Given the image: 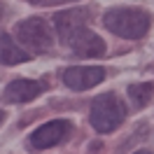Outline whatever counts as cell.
I'll list each match as a JSON object with an SVG mask.
<instances>
[{
  "label": "cell",
  "mask_w": 154,
  "mask_h": 154,
  "mask_svg": "<svg viewBox=\"0 0 154 154\" xmlns=\"http://www.w3.org/2000/svg\"><path fill=\"white\" fill-rule=\"evenodd\" d=\"M103 26L126 40H138L149 30V14L140 7H112L103 14Z\"/></svg>",
  "instance_id": "cell-1"
},
{
  "label": "cell",
  "mask_w": 154,
  "mask_h": 154,
  "mask_svg": "<svg viewBox=\"0 0 154 154\" xmlns=\"http://www.w3.org/2000/svg\"><path fill=\"white\" fill-rule=\"evenodd\" d=\"M91 126L98 133H110L124 124L126 119V105L117 94H103V96L94 98L91 103V112H89Z\"/></svg>",
  "instance_id": "cell-2"
},
{
  "label": "cell",
  "mask_w": 154,
  "mask_h": 154,
  "mask_svg": "<svg viewBox=\"0 0 154 154\" xmlns=\"http://www.w3.org/2000/svg\"><path fill=\"white\" fill-rule=\"evenodd\" d=\"M17 38L21 40L23 47H28L33 54H45L54 47V33L51 26L42 17H30V19L19 21L17 26Z\"/></svg>",
  "instance_id": "cell-3"
},
{
  "label": "cell",
  "mask_w": 154,
  "mask_h": 154,
  "mask_svg": "<svg viewBox=\"0 0 154 154\" xmlns=\"http://www.w3.org/2000/svg\"><path fill=\"white\" fill-rule=\"evenodd\" d=\"M68 135H70V124H68L66 119H54V122L42 124L38 131H33L28 145L33 149H49L54 145L63 143Z\"/></svg>",
  "instance_id": "cell-4"
},
{
  "label": "cell",
  "mask_w": 154,
  "mask_h": 154,
  "mask_svg": "<svg viewBox=\"0 0 154 154\" xmlns=\"http://www.w3.org/2000/svg\"><path fill=\"white\" fill-rule=\"evenodd\" d=\"M63 45L70 47L75 54H79V56H103V54H105V42L98 38L94 30H89L87 26L72 30V33L63 40Z\"/></svg>",
  "instance_id": "cell-5"
},
{
  "label": "cell",
  "mask_w": 154,
  "mask_h": 154,
  "mask_svg": "<svg viewBox=\"0 0 154 154\" xmlns=\"http://www.w3.org/2000/svg\"><path fill=\"white\" fill-rule=\"evenodd\" d=\"M105 79V70L100 66H75L63 72V84L72 91H84L100 84Z\"/></svg>",
  "instance_id": "cell-6"
},
{
  "label": "cell",
  "mask_w": 154,
  "mask_h": 154,
  "mask_svg": "<svg viewBox=\"0 0 154 154\" xmlns=\"http://www.w3.org/2000/svg\"><path fill=\"white\" fill-rule=\"evenodd\" d=\"M42 89H45V84L35 82V79H14L5 87V98L10 103H28L35 96H40Z\"/></svg>",
  "instance_id": "cell-7"
},
{
  "label": "cell",
  "mask_w": 154,
  "mask_h": 154,
  "mask_svg": "<svg viewBox=\"0 0 154 154\" xmlns=\"http://www.w3.org/2000/svg\"><path fill=\"white\" fill-rule=\"evenodd\" d=\"M87 12L84 10H66V12H58L54 17V23H56V30H58V38L66 40L72 30L87 26Z\"/></svg>",
  "instance_id": "cell-8"
},
{
  "label": "cell",
  "mask_w": 154,
  "mask_h": 154,
  "mask_svg": "<svg viewBox=\"0 0 154 154\" xmlns=\"http://www.w3.org/2000/svg\"><path fill=\"white\" fill-rule=\"evenodd\" d=\"M28 58V51H23L7 33H0V63L2 66H19V63H26Z\"/></svg>",
  "instance_id": "cell-9"
},
{
  "label": "cell",
  "mask_w": 154,
  "mask_h": 154,
  "mask_svg": "<svg viewBox=\"0 0 154 154\" xmlns=\"http://www.w3.org/2000/svg\"><path fill=\"white\" fill-rule=\"evenodd\" d=\"M128 96L133 98L135 105H147L149 100H152L154 96V84H149V82H138V84H131L128 87Z\"/></svg>",
  "instance_id": "cell-10"
},
{
  "label": "cell",
  "mask_w": 154,
  "mask_h": 154,
  "mask_svg": "<svg viewBox=\"0 0 154 154\" xmlns=\"http://www.w3.org/2000/svg\"><path fill=\"white\" fill-rule=\"evenodd\" d=\"M30 2H35V5H49L51 0H30Z\"/></svg>",
  "instance_id": "cell-11"
},
{
  "label": "cell",
  "mask_w": 154,
  "mask_h": 154,
  "mask_svg": "<svg viewBox=\"0 0 154 154\" xmlns=\"http://www.w3.org/2000/svg\"><path fill=\"white\" fill-rule=\"evenodd\" d=\"M135 154H152V152H149V149H138Z\"/></svg>",
  "instance_id": "cell-12"
},
{
  "label": "cell",
  "mask_w": 154,
  "mask_h": 154,
  "mask_svg": "<svg viewBox=\"0 0 154 154\" xmlns=\"http://www.w3.org/2000/svg\"><path fill=\"white\" fill-rule=\"evenodd\" d=\"M2 119H5V112H2V110H0V124H2Z\"/></svg>",
  "instance_id": "cell-13"
},
{
  "label": "cell",
  "mask_w": 154,
  "mask_h": 154,
  "mask_svg": "<svg viewBox=\"0 0 154 154\" xmlns=\"http://www.w3.org/2000/svg\"><path fill=\"white\" fill-rule=\"evenodd\" d=\"M0 14H2V7H0Z\"/></svg>",
  "instance_id": "cell-14"
}]
</instances>
